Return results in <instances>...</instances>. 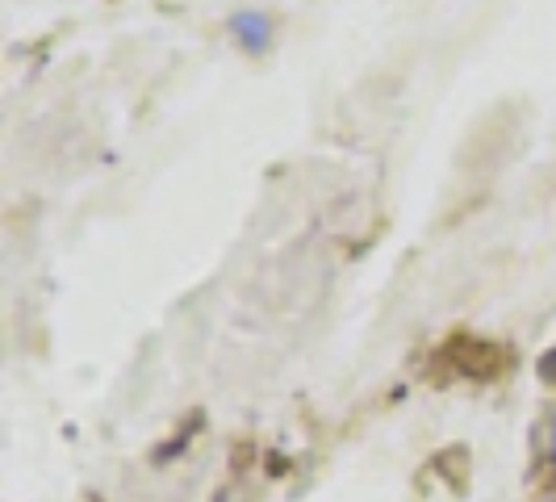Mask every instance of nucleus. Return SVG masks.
Segmentation results:
<instances>
[{"label": "nucleus", "instance_id": "nucleus-1", "mask_svg": "<svg viewBox=\"0 0 556 502\" xmlns=\"http://www.w3.org/2000/svg\"><path fill=\"white\" fill-rule=\"evenodd\" d=\"M230 29H235V38H239L248 51H264L268 38H273V22H268L264 13H235V17H230Z\"/></svg>", "mask_w": 556, "mask_h": 502}, {"label": "nucleus", "instance_id": "nucleus-2", "mask_svg": "<svg viewBox=\"0 0 556 502\" xmlns=\"http://www.w3.org/2000/svg\"><path fill=\"white\" fill-rule=\"evenodd\" d=\"M540 373H544L548 381H556V348L548 352V356H544V361H540Z\"/></svg>", "mask_w": 556, "mask_h": 502}, {"label": "nucleus", "instance_id": "nucleus-3", "mask_svg": "<svg viewBox=\"0 0 556 502\" xmlns=\"http://www.w3.org/2000/svg\"><path fill=\"white\" fill-rule=\"evenodd\" d=\"M553 456H556V423H553Z\"/></svg>", "mask_w": 556, "mask_h": 502}]
</instances>
